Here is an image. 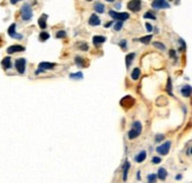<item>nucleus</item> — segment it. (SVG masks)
I'll use <instances>...</instances> for the list:
<instances>
[{
    "instance_id": "nucleus-17",
    "label": "nucleus",
    "mask_w": 192,
    "mask_h": 183,
    "mask_svg": "<svg viewBox=\"0 0 192 183\" xmlns=\"http://www.w3.org/2000/svg\"><path fill=\"white\" fill-rule=\"evenodd\" d=\"M93 9H94V11H95V13H99V14H103V13L105 12V5L98 1V3H95V4L93 5Z\"/></svg>"
},
{
    "instance_id": "nucleus-34",
    "label": "nucleus",
    "mask_w": 192,
    "mask_h": 183,
    "mask_svg": "<svg viewBox=\"0 0 192 183\" xmlns=\"http://www.w3.org/2000/svg\"><path fill=\"white\" fill-rule=\"evenodd\" d=\"M78 46H79V49H80L81 51H87V50H89V46H87V44H86L85 42H83V43L79 44Z\"/></svg>"
},
{
    "instance_id": "nucleus-25",
    "label": "nucleus",
    "mask_w": 192,
    "mask_h": 183,
    "mask_svg": "<svg viewBox=\"0 0 192 183\" xmlns=\"http://www.w3.org/2000/svg\"><path fill=\"white\" fill-rule=\"evenodd\" d=\"M50 39V33L49 32H46L45 30L43 32L39 33V40L40 42H46V40H49Z\"/></svg>"
},
{
    "instance_id": "nucleus-9",
    "label": "nucleus",
    "mask_w": 192,
    "mask_h": 183,
    "mask_svg": "<svg viewBox=\"0 0 192 183\" xmlns=\"http://www.w3.org/2000/svg\"><path fill=\"white\" fill-rule=\"evenodd\" d=\"M120 104H121V107L126 108V109H130L132 105L134 104V99L131 97V96H126V97H124V98L120 101Z\"/></svg>"
},
{
    "instance_id": "nucleus-49",
    "label": "nucleus",
    "mask_w": 192,
    "mask_h": 183,
    "mask_svg": "<svg viewBox=\"0 0 192 183\" xmlns=\"http://www.w3.org/2000/svg\"><path fill=\"white\" fill-rule=\"evenodd\" d=\"M87 1H92V0H87Z\"/></svg>"
},
{
    "instance_id": "nucleus-11",
    "label": "nucleus",
    "mask_w": 192,
    "mask_h": 183,
    "mask_svg": "<svg viewBox=\"0 0 192 183\" xmlns=\"http://www.w3.org/2000/svg\"><path fill=\"white\" fill-rule=\"evenodd\" d=\"M47 18H49V15L47 14H41L40 18L38 19V25H39V27L41 28V30H46V27H47Z\"/></svg>"
},
{
    "instance_id": "nucleus-44",
    "label": "nucleus",
    "mask_w": 192,
    "mask_h": 183,
    "mask_svg": "<svg viewBox=\"0 0 192 183\" xmlns=\"http://www.w3.org/2000/svg\"><path fill=\"white\" fill-rule=\"evenodd\" d=\"M137 180H140V171L137 172Z\"/></svg>"
},
{
    "instance_id": "nucleus-22",
    "label": "nucleus",
    "mask_w": 192,
    "mask_h": 183,
    "mask_svg": "<svg viewBox=\"0 0 192 183\" xmlns=\"http://www.w3.org/2000/svg\"><path fill=\"white\" fill-rule=\"evenodd\" d=\"M140 73H141V71H140L139 67H134V69L132 70V73H131V78L133 80H138L139 77H140Z\"/></svg>"
},
{
    "instance_id": "nucleus-26",
    "label": "nucleus",
    "mask_w": 192,
    "mask_h": 183,
    "mask_svg": "<svg viewBox=\"0 0 192 183\" xmlns=\"http://www.w3.org/2000/svg\"><path fill=\"white\" fill-rule=\"evenodd\" d=\"M15 28H17V24H15V23H13V24L9 25L8 30H7V33H8L9 37H12V36L15 33Z\"/></svg>"
},
{
    "instance_id": "nucleus-31",
    "label": "nucleus",
    "mask_w": 192,
    "mask_h": 183,
    "mask_svg": "<svg viewBox=\"0 0 192 183\" xmlns=\"http://www.w3.org/2000/svg\"><path fill=\"white\" fill-rule=\"evenodd\" d=\"M166 91H167V93H169L170 96H172V95H173V92H172V79H171V78H169V79H167V84H166Z\"/></svg>"
},
{
    "instance_id": "nucleus-33",
    "label": "nucleus",
    "mask_w": 192,
    "mask_h": 183,
    "mask_svg": "<svg viewBox=\"0 0 192 183\" xmlns=\"http://www.w3.org/2000/svg\"><path fill=\"white\" fill-rule=\"evenodd\" d=\"M147 181H149L150 183L156 182V181H157V175H156V174H150V175L147 176Z\"/></svg>"
},
{
    "instance_id": "nucleus-5",
    "label": "nucleus",
    "mask_w": 192,
    "mask_h": 183,
    "mask_svg": "<svg viewBox=\"0 0 192 183\" xmlns=\"http://www.w3.org/2000/svg\"><path fill=\"white\" fill-rule=\"evenodd\" d=\"M153 9H165V8H170V4L167 0H153L151 4Z\"/></svg>"
},
{
    "instance_id": "nucleus-42",
    "label": "nucleus",
    "mask_w": 192,
    "mask_h": 183,
    "mask_svg": "<svg viewBox=\"0 0 192 183\" xmlns=\"http://www.w3.org/2000/svg\"><path fill=\"white\" fill-rule=\"evenodd\" d=\"M19 1H23V0H9V4H12V5H15V4H18Z\"/></svg>"
},
{
    "instance_id": "nucleus-32",
    "label": "nucleus",
    "mask_w": 192,
    "mask_h": 183,
    "mask_svg": "<svg viewBox=\"0 0 192 183\" xmlns=\"http://www.w3.org/2000/svg\"><path fill=\"white\" fill-rule=\"evenodd\" d=\"M178 43H179V45H180V47H179V51H181V52H183V51H185V50H186V44H185V42H184V40L180 38V39L178 40Z\"/></svg>"
},
{
    "instance_id": "nucleus-7",
    "label": "nucleus",
    "mask_w": 192,
    "mask_h": 183,
    "mask_svg": "<svg viewBox=\"0 0 192 183\" xmlns=\"http://www.w3.org/2000/svg\"><path fill=\"white\" fill-rule=\"evenodd\" d=\"M127 8L131 12L137 13L141 9V0H130L127 4Z\"/></svg>"
},
{
    "instance_id": "nucleus-43",
    "label": "nucleus",
    "mask_w": 192,
    "mask_h": 183,
    "mask_svg": "<svg viewBox=\"0 0 192 183\" xmlns=\"http://www.w3.org/2000/svg\"><path fill=\"white\" fill-rule=\"evenodd\" d=\"M120 7H121V4H120V3H117L116 5H114V8H116V9H120Z\"/></svg>"
},
{
    "instance_id": "nucleus-24",
    "label": "nucleus",
    "mask_w": 192,
    "mask_h": 183,
    "mask_svg": "<svg viewBox=\"0 0 192 183\" xmlns=\"http://www.w3.org/2000/svg\"><path fill=\"white\" fill-rule=\"evenodd\" d=\"M70 78L71 79H74V80H80L84 78V74L81 71H78V72H75V73H70Z\"/></svg>"
},
{
    "instance_id": "nucleus-29",
    "label": "nucleus",
    "mask_w": 192,
    "mask_h": 183,
    "mask_svg": "<svg viewBox=\"0 0 192 183\" xmlns=\"http://www.w3.org/2000/svg\"><path fill=\"white\" fill-rule=\"evenodd\" d=\"M66 36H67V33L64 30H59L58 32L55 33V38H57V39H64V38H66Z\"/></svg>"
},
{
    "instance_id": "nucleus-35",
    "label": "nucleus",
    "mask_w": 192,
    "mask_h": 183,
    "mask_svg": "<svg viewBox=\"0 0 192 183\" xmlns=\"http://www.w3.org/2000/svg\"><path fill=\"white\" fill-rule=\"evenodd\" d=\"M11 38H13V39H18V40H21L23 38H24V36H23V34H20V33H17V32H15V33H14Z\"/></svg>"
},
{
    "instance_id": "nucleus-10",
    "label": "nucleus",
    "mask_w": 192,
    "mask_h": 183,
    "mask_svg": "<svg viewBox=\"0 0 192 183\" xmlns=\"http://www.w3.org/2000/svg\"><path fill=\"white\" fill-rule=\"evenodd\" d=\"M100 23H101L100 18L98 17V14H95V13L91 14V17L89 18V25L90 26H99Z\"/></svg>"
},
{
    "instance_id": "nucleus-38",
    "label": "nucleus",
    "mask_w": 192,
    "mask_h": 183,
    "mask_svg": "<svg viewBox=\"0 0 192 183\" xmlns=\"http://www.w3.org/2000/svg\"><path fill=\"white\" fill-rule=\"evenodd\" d=\"M145 27H146L147 32H152V31H153V26H152L150 23H145Z\"/></svg>"
},
{
    "instance_id": "nucleus-46",
    "label": "nucleus",
    "mask_w": 192,
    "mask_h": 183,
    "mask_svg": "<svg viewBox=\"0 0 192 183\" xmlns=\"http://www.w3.org/2000/svg\"><path fill=\"white\" fill-rule=\"evenodd\" d=\"M176 178H177V180H180V178H181V175H178V176H176Z\"/></svg>"
},
{
    "instance_id": "nucleus-19",
    "label": "nucleus",
    "mask_w": 192,
    "mask_h": 183,
    "mask_svg": "<svg viewBox=\"0 0 192 183\" xmlns=\"http://www.w3.org/2000/svg\"><path fill=\"white\" fill-rule=\"evenodd\" d=\"M157 177H158L159 180H161V181H164V180L167 177V171H166V169L159 168V169H158V172H157Z\"/></svg>"
},
{
    "instance_id": "nucleus-21",
    "label": "nucleus",
    "mask_w": 192,
    "mask_h": 183,
    "mask_svg": "<svg viewBox=\"0 0 192 183\" xmlns=\"http://www.w3.org/2000/svg\"><path fill=\"white\" fill-rule=\"evenodd\" d=\"M151 40H152V34L140 37L139 39H134V42H140V43H143V44H150Z\"/></svg>"
},
{
    "instance_id": "nucleus-39",
    "label": "nucleus",
    "mask_w": 192,
    "mask_h": 183,
    "mask_svg": "<svg viewBox=\"0 0 192 183\" xmlns=\"http://www.w3.org/2000/svg\"><path fill=\"white\" fill-rule=\"evenodd\" d=\"M163 139H164V135H157L156 138H155L156 142H160V141H163Z\"/></svg>"
},
{
    "instance_id": "nucleus-40",
    "label": "nucleus",
    "mask_w": 192,
    "mask_h": 183,
    "mask_svg": "<svg viewBox=\"0 0 192 183\" xmlns=\"http://www.w3.org/2000/svg\"><path fill=\"white\" fill-rule=\"evenodd\" d=\"M113 25H114V21H109V23H106V24L104 25V27L105 28H109V27H112Z\"/></svg>"
},
{
    "instance_id": "nucleus-20",
    "label": "nucleus",
    "mask_w": 192,
    "mask_h": 183,
    "mask_svg": "<svg viewBox=\"0 0 192 183\" xmlns=\"http://www.w3.org/2000/svg\"><path fill=\"white\" fill-rule=\"evenodd\" d=\"M74 63H75V65L79 67V69H81V67H84V66H86V64H85V59L83 58V57H80V56H77L75 58H74Z\"/></svg>"
},
{
    "instance_id": "nucleus-2",
    "label": "nucleus",
    "mask_w": 192,
    "mask_h": 183,
    "mask_svg": "<svg viewBox=\"0 0 192 183\" xmlns=\"http://www.w3.org/2000/svg\"><path fill=\"white\" fill-rule=\"evenodd\" d=\"M141 130H143V125L139 121H136V122H133L132 124V128L130 129V131L127 132V138L129 139H134V138H137L139 135L141 133Z\"/></svg>"
},
{
    "instance_id": "nucleus-8",
    "label": "nucleus",
    "mask_w": 192,
    "mask_h": 183,
    "mask_svg": "<svg viewBox=\"0 0 192 183\" xmlns=\"http://www.w3.org/2000/svg\"><path fill=\"white\" fill-rule=\"evenodd\" d=\"M25 51V47L21 45H11L7 47L6 52L8 54H12V53H18V52H24Z\"/></svg>"
},
{
    "instance_id": "nucleus-41",
    "label": "nucleus",
    "mask_w": 192,
    "mask_h": 183,
    "mask_svg": "<svg viewBox=\"0 0 192 183\" xmlns=\"http://www.w3.org/2000/svg\"><path fill=\"white\" fill-rule=\"evenodd\" d=\"M169 54H170L171 58H175V59H176V51H175V50H170Z\"/></svg>"
},
{
    "instance_id": "nucleus-36",
    "label": "nucleus",
    "mask_w": 192,
    "mask_h": 183,
    "mask_svg": "<svg viewBox=\"0 0 192 183\" xmlns=\"http://www.w3.org/2000/svg\"><path fill=\"white\" fill-rule=\"evenodd\" d=\"M160 162H161V158H160V157H157V156L152 157V163H153V164H159Z\"/></svg>"
},
{
    "instance_id": "nucleus-18",
    "label": "nucleus",
    "mask_w": 192,
    "mask_h": 183,
    "mask_svg": "<svg viewBox=\"0 0 192 183\" xmlns=\"http://www.w3.org/2000/svg\"><path fill=\"white\" fill-rule=\"evenodd\" d=\"M130 167H131L130 162H129V161H125V163H124V166H123V180H124V181L127 180V172H129V170H130Z\"/></svg>"
},
{
    "instance_id": "nucleus-48",
    "label": "nucleus",
    "mask_w": 192,
    "mask_h": 183,
    "mask_svg": "<svg viewBox=\"0 0 192 183\" xmlns=\"http://www.w3.org/2000/svg\"><path fill=\"white\" fill-rule=\"evenodd\" d=\"M190 154H191V155H192V147H191V149H190Z\"/></svg>"
},
{
    "instance_id": "nucleus-30",
    "label": "nucleus",
    "mask_w": 192,
    "mask_h": 183,
    "mask_svg": "<svg viewBox=\"0 0 192 183\" xmlns=\"http://www.w3.org/2000/svg\"><path fill=\"white\" fill-rule=\"evenodd\" d=\"M153 46L157 47V49L160 50V51H165L166 50V46L163 43H160V42H155V43H153Z\"/></svg>"
},
{
    "instance_id": "nucleus-16",
    "label": "nucleus",
    "mask_w": 192,
    "mask_h": 183,
    "mask_svg": "<svg viewBox=\"0 0 192 183\" xmlns=\"http://www.w3.org/2000/svg\"><path fill=\"white\" fill-rule=\"evenodd\" d=\"M1 66L4 67V70H9L12 67V59L11 57H5L1 60Z\"/></svg>"
},
{
    "instance_id": "nucleus-12",
    "label": "nucleus",
    "mask_w": 192,
    "mask_h": 183,
    "mask_svg": "<svg viewBox=\"0 0 192 183\" xmlns=\"http://www.w3.org/2000/svg\"><path fill=\"white\" fill-rule=\"evenodd\" d=\"M38 67H40V69H43L44 71H49V70L54 69L55 64L54 63H49V62H41V63H39Z\"/></svg>"
},
{
    "instance_id": "nucleus-37",
    "label": "nucleus",
    "mask_w": 192,
    "mask_h": 183,
    "mask_svg": "<svg viewBox=\"0 0 192 183\" xmlns=\"http://www.w3.org/2000/svg\"><path fill=\"white\" fill-rule=\"evenodd\" d=\"M119 45H120V47L121 49H124V50H126V46H127V42L124 39V40H120L119 42Z\"/></svg>"
},
{
    "instance_id": "nucleus-28",
    "label": "nucleus",
    "mask_w": 192,
    "mask_h": 183,
    "mask_svg": "<svg viewBox=\"0 0 192 183\" xmlns=\"http://www.w3.org/2000/svg\"><path fill=\"white\" fill-rule=\"evenodd\" d=\"M144 19H152V20H156L157 17L152 11H147L145 14H144Z\"/></svg>"
},
{
    "instance_id": "nucleus-1",
    "label": "nucleus",
    "mask_w": 192,
    "mask_h": 183,
    "mask_svg": "<svg viewBox=\"0 0 192 183\" xmlns=\"http://www.w3.org/2000/svg\"><path fill=\"white\" fill-rule=\"evenodd\" d=\"M33 17V9H32V6L26 3L21 6L20 8V18L23 21H30Z\"/></svg>"
},
{
    "instance_id": "nucleus-45",
    "label": "nucleus",
    "mask_w": 192,
    "mask_h": 183,
    "mask_svg": "<svg viewBox=\"0 0 192 183\" xmlns=\"http://www.w3.org/2000/svg\"><path fill=\"white\" fill-rule=\"evenodd\" d=\"M170 1H176L177 4H179V1H180V0H170Z\"/></svg>"
},
{
    "instance_id": "nucleus-23",
    "label": "nucleus",
    "mask_w": 192,
    "mask_h": 183,
    "mask_svg": "<svg viewBox=\"0 0 192 183\" xmlns=\"http://www.w3.org/2000/svg\"><path fill=\"white\" fill-rule=\"evenodd\" d=\"M145 158H146V151L143 150V151H140V152L138 154L136 157H134V161H136L137 163H141V162L145 161Z\"/></svg>"
},
{
    "instance_id": "nucleus-15",
    "label": "nucleus",
    "mask_w": 192,
    "mask_h": 183,
    "mask_svg": "<svg viewBox=\"0 0 192 183\" xmlns=\"http://www.w3.org/2000/svg\"><path fill=\"white\" fill-rule=\"evenodd\" d=\"M180 93L181 96H184V97H190V96L192 95V86L191 85H184L183 88L180 89Z\"/></svg>"
},
{
    "instance_id": "nucleus-4",
    "label": "nucleus",
    "mask_w": 192,
    "mask_h": 183,
    "mask_svg": "<svg viewBox=\"0 0 192 183\" xmlns=\"http://www.w3.org/2000/svg\"><path fill=\"white\" fill-rule=\"evenodd\" d=\"M26 59L25 58H18L14 62V67L19 74H25L26 72Z\"/></svg>"
},
{
    "instance_id": "nucleus-6",
    "label": "nucleus",
    "mask_w": 192,
    "mask_h": 183,
    "mask_svg": "<svg viewBox=\"0 0 192 183\" xmlns=\"http://www.w3.org/2000/svg\"><path fill=\"white\" fill-rule=\"evenodd\" d=\"M170 149H171V142H170V141H166L165 143H163L161 145H158V147L156 148V151L159 154V155L165 156V155H167V154H169Z\"/></svg>"
},
{
    "instance_id": "nucleus-14",
    "label": "nucleus",
    "mask_w": 192,
    "mask_h": 183,
    "mask_svg": "<svg viewBox=\"0 0 192 183\" xmlns=\"http://www.w3.org/2000/svg\"><path fill=\"white\" fill-rule=\"evenodd\" d=\"M134 58H136V53H134V52H130L129 54H126V57H125V65H126V69H130V66L132 65Z\"/></svg>"
},
{
    "instance_id": "nucleus-27",
    "label": "nucleus",
    "mask_w": 192,
    "mask_h": 183,
    "mask_svg": "<svg viewBox=\"0 0 192 183\" xmlns=\"http://www.w3.org/2000/svg\"><path fill=\"white\" fill-rule=\"evenodd\" d=\"M123 25H124V21H121V20H117V23H114V25H113L114 31H116V32H119L121 28H123Z\"/></svg>"
},
{
    "instance_id": "nucleus-47",
    "label": "nucleus",
    "mask_w": 192,
    "mask_h": 183,
    "mask_svg": "<svg viewBox=\"0 0 192 183\" xmlns=\"http://www.w3.org/2000/svg\"><path fill=\"white\" fill-rule=\"evenodd\" d=\"M105 1H107V3H113L114 0H105Z\"/></svg>"
},
{
    "instance_id": "nucleus-3",
    "label": "nucleus",
    "mask_w": 192,
    "mask_h": 183,
    "mask_svg": "<svg viewBox=\"0 0 192 183\" xmlns=\"http://www.w3.org/2000/svg\"><path fill=\"white\" fill-rule=\"evenodd\" d=\"M110 17L112 19H114V20H121V21H125L127 20V19L130 18V14L126 13V12H117L114 11V9H111V11L109 12Z\"/></svg>"
},
{
    "instance_id": "nucleus-13",
    "label": "nucleus",
    "mask_w": 192,
    "mask_h": 183,
    "mask_svg": "<svg viewBox=\"0 0 192 183\" xmlns=\"http://www.w3.org/2000/svg\"><path fill=\"white\" fill-rule=\"evenodd\" d=\"M92 42H93L94 46H99V45H101V44H104L105 42H106V37H104V36H94L92 38Z\"/></svg>"
}]
</instances>
